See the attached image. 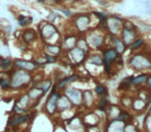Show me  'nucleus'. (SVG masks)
<instances>
[{
	"mask_svg": "<svg viewBox=\"0 0 151 132\" xmlns=\"http://www.w3.org/2000/svg\"><path fill=\"white\" fill-rule=\"evenodd\" d=\"M85 37L91 51H103L106 44V36L97 32L91 31L87 32Z\"/></svg>",
	"mask_w": 151,
	"mask_h": 132,
	"instance_id": "5",
	"label": "nucleus"
},
{
	"mask_svg": "<svg viewBox=\"0 0 151 132\" xmlns=\"http://www.w3.org/2000/svg\"><path fill=\"white\" fill-rule=\"evenodd\" d=\"M132 108L137 113H141V111H145V108H147L148 105L146 104L145 100L143 98H136L132 101Z\"/></svg>",
	"mask_w": 151,
	"mask_h": 132,
	"instance_id": "24",
	"label": "nucleus"
},
{
	"mask_svg": "<svg viewBox=\"0 0 151 132\" xmlns=\"http://www.w3.org/2000/svg\"><path fill=\"white\" fill-rule=\"evenodd\" d=\"M31 99H30V97L28 96L27 93H25V94H23L21 97H20L19 99L17 100V102H16V104L19 105L20 107H22V108L26 109L27 111V108L30 106V104H31Z\"/></svg>",
	"mask_w": 151,
	"mask_h": 132,
	"instance_id": "26",
	"label": "nucleus"
},
{
	"mask_svg": "<svg viewBox=\"0 0 151 132\" xmlns=\"http://www.w3.org/2000/svg\"><path fill=\"white\" fill-rule=\"evenodd\" d=\"M124 132H138L136 126L134 124H126L125 127H124Z\"/></svg>",
	"mask_w": 151,
	"mask_h": 132,
	"instance_id": "38",
	"label": "nucleus"
},
{
	"mask_svg": "<svg viewBox=\"0 0 151 132\" xmlns=\"http://www.w3.org/2000/svg\"><path fill=\"white\" fill-rule=\"evenodd\" d=\"M138 32L137 30H132V29H126V28H122L121 33H120V38L123 41V44H125L126 46H129L137 38L138 36Z\"/></svg>",
	"mask_w": 151,
	"mask_h": 132,
	"instance_id": "13",
	"label": "nucleus"
},
{
	"mask_svg": "<svg viewBox=\"0 0 151 132\" xmlns=\"http://www.w3.org/2000/svg\"><path fill=\"white\" fill-rule=\"evenodd\" d=\"M78 80H80V76L77 73H73V74H69V76H66L64 78H60L59 81H57L56 84H55V88L57 89V91L60 92V90H63V89L67 88L69 84L71 83H75L77 82Z\"/></svg>",
	"mask_w": 151,
	"mask_h": 132,
	"instance_id": "15",
	"label": "nucleus"
},
{
	"mask_svg": "<svg viewBox=\"0 0 151 132\" xmlns=\"http://www.w3.org/2000/svg\"><path fill=\"white\" fill-rule=\"evenodd\" d=\"M124 127L125 124L118 120H112L108 124L107 132H124Z\"/></svg>",
	"mask_w": 151,
	"mask_h": 132,
	"instance_id": "19",
	"label": "nucleus"
},
{
	"mask_svg": "<svg viewBox=\"0 0 151 132\" xmlns=\"http://www.w3.org/2000/svg\"><path fill=\"white\" fill-rule=\"evenodd\" d=\"M145 126L147 128V131L151 132V115H148L146 117V120H145Z\"/></svg>",
	"mask_w": 151,
	"mask_h": 132,
	"instance_id": "39",
	"label": "nucleus"
},
{
	"mask_svg": "<svg viewBox=\"0 0 151 132\" xmlns=\"http://www.w3.org/2000/svg\"><path fill=\"white\" fill-rule=\"evenodd\" d=\"M103 58H104V69L105 72L109 76L112 74V69H113V64L116 63L117 59L119 58L118 53L114 50L113 48H107L103 50Z\"/></svg>",
	"mask_w": 151,
	"mask_h": 132,
	"instance_id": "4",
	"label": "nucleus"
},
{
	"mask_svg": "<svg viewBox=\"0 0 151 132\" xmlns=\"http://www.w3.org/2000/svg\"><path fill=\"white\" fill-rule=\"evenodd\" d=\"M63 94L70 100L73 106L81 107V105H83V92L79 90V89L73 88V87H67V88L64 89Z\"/></svg>",
	"mask_w": 151,
	"mask_h": 132,
	"instance_id": "9",
	"label": "nucleus"
},
{
	"mask_svg": "<svg viewBox=\"0 0 151 132\" xmlns=\"http://www.w3.org/2000/svg\"><path fill=\"white\" fill-rule=\"evenodd\" d=\"M94 95H93L92 91L86 90L83 92V105L86 108H91L94 104Z\"/></svg>",
	"mask_w": 151,
	"mask_h": 132,
	"instance_id": "20",
	"label": "nucleus"
},
{
	"mask_svg": "<svg viewBox=\"0 0 151 132\" xmlns=\"http://www.w3.org/2000/svg\"><path fill=\"white\" fill-rule=\"evenodd\" d=\"M61 95V93L59 91H57V89L55 88V86L52 88L50 95L48 96L45 103V111H46L48 115L53 116L57 111V101L59 99V96Z\"/></svg>",
	"mask_w": 151,
	"mask_h": 132,
	"instance_id": "7",
	"label": "nucleus"
},
{
	"mask_svg": "<svg viewBox=\"0 0 151 132\" xmlns=\"http://www.w3.org/2000/svg\"><path fill=\"white\" fill-rule=\"evenodd\" d=\"M66 55H67L68 60L70 61L73 64L81 65L87 60L89 54H87V53H85L84 51L80 50L79 48L76 46L75 49H73V50H70L69 52H67Z\"/></svg>",
	"mask_w": 151,
	"mask_h": 132,
	"instance_id": "10",
	"label": "nucleus"
},
{
	"mask_svg": "<svg viewBox=\"0 0 151 132\" xmlns=\"http://www.w3.org/2000/svg\"><path fill=\"white\" fill-rule=\"evenodd\" d=\"M60 11L63 14V15L65 16V17H67V18H71V17H73V13H71L70 11H68V9H60Z\"/></svg>",
	"mask_w": 151,
	"mask_h": 132,
	"instance_id": "41",
	"label": "nucleus"
},
{
	"mask_svg": "<svg viewBox=\"0 0 151 132\" xmlns=\"http://www.w3.org/2000/svg\"><path fill=\"white\" fill-rule=\"evenodd\" d=\"M0 88L2 89V90H9V89H12L11 80H9V76L7 73L5 76H1V78H0Z\"/></svg>",
	"mask_w": 151,
	"mask_h": 132,
	"instance_id": "33",
	"label": "nucleus"
},
{
	"mask_svg": "<svg viewBox=\"0 0 151 132\" xmlns=\"http://www.w3.org/2000/svg\"><path fill=\"white\" fill-rule=\"evenodd\" d=\"M90 23L91 17L87 14H80V15L76 16L73 20V24L75 26L76 30L80 32L81 34L88 32V30L90 29Z\"/></svg>",
	"mask_w": 151,
	"mask_h": 132,
	"instance_id": "6",
	"label": "nucleus"
},
{
	"mask_svg": "<svg viewBox=\"0 0 151 132\" xmlns=\"http://www.w3.org/2000/svg\"><path fill=\"white\" fill-rule=\"evenodd\" d=\"M38 2H40V3H45L46 2V0H37Z\"/></svg>",
	"mask_w": 151,
	"mask_h": 132,
	"instance_id": "44",
	"label": "nucleus"
},
{
	"mask_svg": "<svg viewBox=\"0 0 151 132\" xmlns=\"http://www.w3.org/2000/svg\"><path fill=\"white\" fill-rule=\"evenodd\" d=\"M124 19L120 18L119 16H112L109 17L107 20V31L108 33L112 35L118 36V34L121 33L122 30V23Z\"/></svg>",
	"mask_w": 151,
	"mask_h": 132,
	"instance_id": "8",
	"label": "nucleus"
},
{
	"mask_svg": "<svg viewBox=\"0 0 151 132\" xmlns=\"http://www.w3.org/2000/svg\"><path fill=\"white\" fill-rule=\"evenodd\" d=\"M149 76L146 73H142L139 74V76H134V81H132V86H142V85H145L148 81Z\"/></svg>",
	"mask_w": 151,
	"mask_h": 132,
	"instance_id": "32",
	"label": "nucleus"
},
{
	"mask_svg": "<svg viewBox=\"0 0 151 132\" xmlns=\"http://www.w3.org/2000/svg\"><path fill=\"white\" fill-rule=\"evenodd\" d=\"M94 92H95V94L99 95V96H101V97L108 96V88L103 84L96 85V87H95V89H94Z\"/></svg>",
	"mask_w": 151,
	"mask_h": 132,
	"instance_id": "34",
	"label": "nucleus"
},
{
	"mask_svg": "<svg viewBox=\"0 0 151 132\" xmlns=\"http://www.w3.org/2000/svg\"><path fill=\"white\" fill-rule=\"evenodd\" d=\"M31 119V115L30 113H22V115H17L14 113L13 116H11V118L9 119V126L11 128H16L19 127L20 125L26 123Z\"/></svg>",
	"mask_w": 151,
	"mask_h": 132,
	"instance_id": "14",
	"label": "nucleus"
},
{
	"mask_svg": "<svg viewBox=\"0 0 151 132\" xmlns=\"http://www.w3.org/2000/svg\"><path fill=\"white\" fill-rule=\"evenodd\" d=\"M89 63L93 65H96V66H104V58L103 55L99 52H93L90 53L88 55V58H87Z\"/></svg>",
	"mask_w": 151,
	"mask_h": 132,
	"instance_id": "21",
	"label": "nucleus"
},
{
	"mask_svg": "<svg viewBox=\"0 0 151 132\" xmlns=\"http://www.w3.org/2000/svg\"><path fill=\"white\" fill-rule=\"evenodd\" d=\"M92 15L95 16V17H96L99 21H107L108 18H109L107 15H106V14L101 13V11H92Z\"/></svg>",
	"mask_w": 151,
	"mask_h": 132,
	"instance_id": "36",
	"label": "nucleus"
},
{
	"mask_svg": "<svg viewBox=\"0 0 151 132\" xmlns=\"http://www.w3.org/2000/svg\"><path fill=\"white\" fill-rule=\"evenodd\" d=\"M139 29H141L143 32L145 33H149L151 32V25H148V24H141V25H137Z\"/></svg>",
	"mask_w": 151,
	"mask_h": 132,
	"instance_id": "37",
	"label": "nucleus"
},
{
	"mask_svg": "<svg viewBox=\"0 0 151 132\" xmlns=\"http://www.w3.org/2000/svg\"><path fill=\"white\" fill-rule=\"evenodd\" d=\"M53 2H55V3H61L63 1V0H52Z\"/></svg>",
	"mask_w": 151,
	"mask_h": 132,
	"instance_id": "43",
	"label": "nucleus"
},
{
	"mask_svg": "<svg viewBox=\"0 0 151 132\" xmlns=\"http://www.w3.org/2000/svg\"><path fill=\"white\" fill-rule=\"evenodd\" d=\"M145 44H146V40H145V38L140 37V36H139V37L137 38V39L134 40V41L132 42L129 46H128V49H129L132 53L137 52V51H139L140 49H142L143 46H145Z\"/></svg>",
	"mask_w": 151,
	"mask_h": 132,
	"instance_id": "28",
	"label": "nucleus"
},
{
	"mask_svg": "<svg viewBox=\"0 0 151 132\" xmlns=\"http://www.w3.org/2000/svg\"><path fill=\"white\" fill-rule=\"evenodd\" d=\"M73 107V104L70 102V100H69L63 93H61V95L59 96L58 101H57V111L63 113V111H65L71 109Z\"/></svg>",
	"mask_w": 151,
	"mask_h": 132,
	"instance_id": "16",
	"label": "nucleus"
},
{
	"mask_svg": "<svg viewBox=\"0 0 151 132\" xmlns=\"http://www.w3.org/2000/svg\"><path fill=\"white\" fill-rule=\"evenodd\" d=\"M112 48L118 53L119 56H122V55L125 53V51L127 50V46L123 44V41L121 40V38L118 37V36H115L112 40Z\"/></svg>",
	"mask_w": 151,
	"mask_h": 132,
	"instance_id": "18",
	"label": "nucleus"
},
{
	"mask_svg": "<svg viewBox=\"0 0 151 132\" xmlns=\"http://www.w3.org/2000/svg\"><path fill=\"white\" fill-rule=\"evenodd\" d=\"M0 69L4 71L5 73L12 71L14 69V62L11 58H1L0 61Z\"/></svg>",
	"mask_w": 151,
	"mask_h": 132,
	"instance_id": "25",
	"label": "nucleus"
},
{
	"mask_svg": "<svg viewBox=\"0 0 151 132\" xmlns=\"http://www.w3.org/2000/svg\"><path fill=\"white\" fill-rule=\"evenodd\" d=\"M0 61H1V57H0Z\"/></svg>",
	"mask_w": 151,
	"mask_h": 132,
	"instance_id": "45",
	"label": "nucleus"
},
{
	"mask_svg": "<svg viewBox=\"0 0 151 132\" xmlns=\"http://www.w3.org/2000/svg\"><path fill=\"white\" fill-rule=\"evenodd\" d=\"M14 68L15 69H20V70H25L28 72L35 71L37 69V66L33 61H28V60H23V59H17L14 61Z\"/></svg>",
	"mask_w": 151,
	"mask_h": 132,
	"instance_id": "12",
	"label": "nucleus"
},
{
	"mask_svg": "<svg viewBox=\"0 0 151 132\" xmlns=\"http://www.w3.org/2000/svg\"><path fill=\"white\" fill-rule=\"evenodd\" d=\"M78 34L77 33H67V35H65L64 38H62L61 40V46L62 50L65 53L69 52L70 50L75 49L77 46V41H78Z\"/></svg>",
	"mask_w": 151,
	"mask_h": 132,
	"instance_id": "11",
	"label": "nucleus"
},
{
	"mask_svg": "<svg viewBox=\"0 0 151 132\" xmlns=\"http://www.w3.org/2000/svg\"><path fill=\"white\" fill-rule=\"evenodd\" d=\"M11 80L12 89H24L28 87L31 82L33 81V76L31 73L25 70L15 69L14 68L12 71L7 72Z\"/></svg>",
	"mask_w": 151,
	"mask_h": 132,
	"instance_id": "1",
	"label": "nucleus"
},
{
	"mask_svg": "<svg viewBox=\"0 0 151 132\" xmlns=\"http://www.w3.org/2000/svg\"><path fill=\"white\" fill-rule=\"evenodd\" d=\"M44 57L47 59V62H48V64H53V63H56L57 61H58V57L56 56H52V55H49L47 54V53H44Z\"/></svg>",
	"mask_w": 151,
	"mask_h": 132,
	"instance_id": "35",
	"label": "nucleus"
},
{
	"mask_svg": "<svg viewBox=\"0 0 151 132\" xmlns=\"http://www.w3.org/2000/svg\"><path fill=\"white\" fill-rule=\"evenodd\" d=\"M38 37V32L31 28H27L22 32V40L25 44H31Z\"/></svg>",
	"mask_w": 151,
	"mask_h": 132,
	"instance_id": "17",
	"label": "nucleus"
},
{
	"mask_svg": "<svg viewBox=\"0 0 151 132\" xmlns=\"http://www.w3.org/2000/svg\"><path fill=\"white\" fill-rule=\"evenodd\" d=\"M49 17H50V18H49V22H50V23H53V22H54L55 20L60 19L61 16L58 15V14H56V13H51Z\"/></svg>",
	"mask_w": 151,
	"mask_h": 132,
	"instance_id": "40",
	"label": "nucleus"
},
{
	"mask_svg": "<svg viewBox=\"0 0 151 132\" xmlns=\"http://www.w3.org/2000/svg\"><path fill=\"white\" fill-rule=\"evenodd\" d=\"M128 65L137 71L151 69V58L145 53H136L129 57Z\"/></svg>",
	"mask_w": 151,
	"mask_h": 132,
	"instance_id": "2",
	"label": "nucleus"
},
{
	"mask_svg": "<svg viewBox=\"0 0 151 132\" xmlns=\"http://www.w3.org/2000/svg\"><path fill=\"white\" fill-rule=\"evenodd\" d=\"M18 20V24H19L20 27H27V26L31 25L32 22H33V19H32V17H30V16H18L17 18Z\"/></svg>",
	"mask_w": 151,
	"mask_h": 132,
	"instance_id": "30",
	"label": "nucleus"
},
{
	"mask_svg": "<svg viewBox=\"0 0 151 132\" xmlns=\"http://www.w3.org/2000/svg\"><path fill=\"white\" fill-rule=\"evenodd\" d=\"M77 48H79L80 50L84 51V52L87 53V54H90L91 53V50H90V48H89L88 42H87L86 37H85V36H82V35L79 36L78 41H77Z\"/></svg>",
	"mask_w": 151,
	"mask_h": 132,
	"instance_id": "27",
	"label": "nucleus"
},
{
	"mask_svg": "<svg viewBox=\"0 0 151 132\" xmlns=\"http://www.w3.org/2000/svg\"><path fill=\"white\" fill-rule=\"evenodd\" d=\"M58 34V29L53 23L45 21L38 26V35L46 44H50L51 39Z\"/></svg>",
	"mask_w": 151,
	"mask_h": 132,
	"instance_id": "3",
	"label": "nucleus"
},
{
	"mask_svg": "<svg viewBox=\"0 0 151 132\" xmlns=\"http://www.w3.org/2000/svg\"><path fill=\"white\" fill-rule=\"evenodd\" d=\"M132 119H134V118H132V116L130 115V113H128L127 111H120V113H119V116H118L116 120L123 122V123L126 125V124H130V123H132Z\"/></svg>",
	"mask_w": 151,
	"mask_h": 132,
	"instance_id": "31",
	"label": "nucleus"
},
{
	"mask_svg": "<svg viewBox=\"0 0 151 132\" xmlns=\"http://www.w3.org/2000/svg\"><path fill=\"white\" fill-rule=\"evenodd\" d=\"M97 109L101 111H107L110 107V102H109V99H108L107 96H101V98L99 99L97 101V104H96Z\"/></svg>",
	"mask_w": 151,
	"mask_h": 132,
	"instance_id": "29",
	"label": "nucleus"
},
{
	"mask_svg": "<svg viewBox=\"0 0 151 132\" xmlns=\"http://www.w3.org/2000/svg\"><path fill=\"white\" fill-rule=\"evenodd\" d=\"M27 94H28V96L30 97V99H31L32 101H36V102H38V101H40V99H42V97L46 95L42 89L34 88V87H32L31 89H29V90H28Z\"/></svg>",
	"mask_w": 151,
	"mask_h": 132,
	"instance_id": "23",
	"label": "nucleus"
},
{
	"mask_svg": "<svg viewBox=\"0 0 151 132\" xmlns=\"http://www.w3.org/2000/svg\"><path fill=\"white\" fill-rule=\"evenodd\" d=\"M147 87H148V90H149V93H151V76H149L148 78V81H147Z\"/></svg>",
	"mask_w": 151,
	"mask_h": 132,
	"instance_id": "42",
	"label": "nucleus"
},
{
	"mask_svg": "<svg viewBox=\"0 0 151 132\" xmlns=\"http://www.w3.org/2000/svg\"><path fill=\"white\" fill-rule=\"evenodd\" d=\"M45 50H46V52L45 53H47V54H49V55H52V56H56V57L63 52L61 44H46V46H45Z\"/></svg>",
	"mask_w": 151,
	"mask_h": 132,
	"instance_id": "22",
	"label": "nucleus"
}]
</instances>
